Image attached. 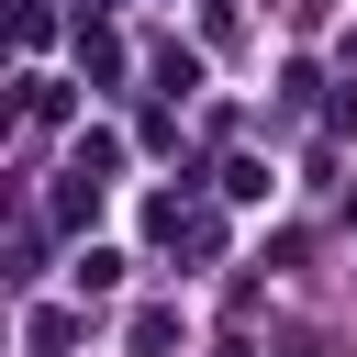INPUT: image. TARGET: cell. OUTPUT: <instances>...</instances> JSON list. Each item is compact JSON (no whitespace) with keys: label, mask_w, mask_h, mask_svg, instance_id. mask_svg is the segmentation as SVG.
Masks as SVG:
<instances>
[{"label":"cell","mask_w":357,"mask_h":357,"mask_svg":"<svg viewBox=\"0 0 357 357\" xmlns=\"http://www.w3.org/2000/svg\"><path fill=\"white\" fill-rule=\"evenodd\" d=\"M67 167H78L89 190H112V167H123V145H112V134H78V156H67Z\"/></svg>","instance_id":"1"}]
</instances>
